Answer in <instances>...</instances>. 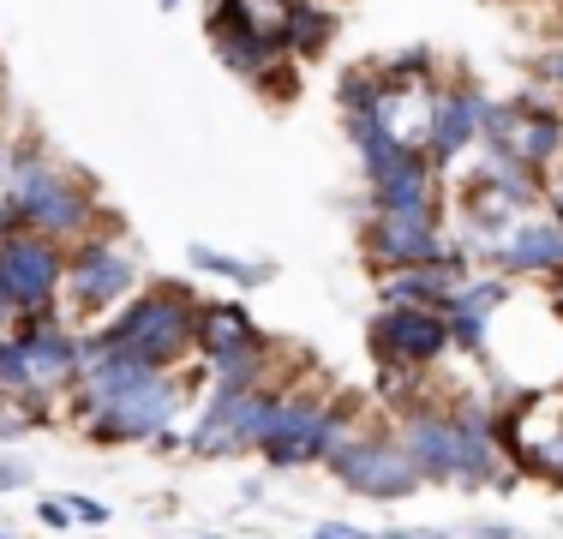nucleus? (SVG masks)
<instances>
[{
  "label": "nucleus",
  "instance_id": "obj_1",
  "mask_svg": "<svg viewBox=\"0 0 563 539\" xmlns=\"http://www.w3.org/2000/svg\"><path fill=\"white\" fill-rule=\"evenodd\" d=\"M498 414H504V402L486 396V389H444V396L413 402L390 426L408 443L426 485L474 497V492H516V480H521L498 450Z\"/></svg>",
  "mask_w": 563,
  "mask_h": 539
},
{
  "label": "nucleus",
  "instance_id": "obj_2",
  "mask_svg": "<svg viewBox=\"0 0 563 539\" xmlns=\"http://www.w3.org/2000/svg\"><path fill=\"white\" fill-rule=\"evenodd\" d=\"M198 396V372H144L126 360H97L60 402L66 420L90 450H126V443H156L168 426H180L186 402Z\"/></svg>",
  "mask_w": 563,
  "mask_h": 539
},
{
  "label": "nucleus",
  "instance_id": "obj_3",
  "mask_svg": "<svg viewBox=\"0 0 563 539\" xmlns=\"http://www.w3.org/2000/svg\"><path fill=\"white\" fill-rule=\"evenodd\" d=\"M198 300L205 294L186 288V282H144L126 306H114L109 318H97L78 336V354L85 366L97 360H126L144 372H186L192 366V330H198Z\"/></svg>",
  "mask_w": 563,
  "mask_h": 539
},
{
  "label": "nucleus",
  "instance_id": "obj_4",
  "mask_svg": "<svg viewBox=\"0 0 563 539\" xmlns=\"http://www.w3.org/2000/svg\"><path fill=\"white\" fill-rule=\"evenodd\" d=\"M7 205L19 216L24 234H43V240H60V246H78L85 234H97V222H114L102 216L97 193L78 180L73 168H60L48 151H7Z\"/></svg>",
  "mask_w": 563,
  "mask_h": 539
},
{
  "label": "nucleus",
  "instance_id": "obj_5",
  "mask_svg": "<svg viewBox=\"0 0 563 539\" xmlns=\"http://www.w3.org/2000/svg\"><path fill=\"white\" fill-rule=\"evenodd\" d=\"M366 414L360 396H336V389L312 384V377H294L282 389V408L271 438L258 443V462L271 474H306V468H324V455L336 450V438Z\"/></svg>",
  "mask_w": 563,
  "mask_h": 539
},
{
  "label": "nucleus",
  "instance_id": "obj_6",
  "mask_svg": "<svg viewBox=\"0 0 563 539\" xmlns=\"http://www.w3.org/2000/svg\"><path fill=\"white\" fill-rule=\"evenodd\" d=\"M324 474L336 480L347 497L378 504V509H396V504H408V497L426 492V480H420V468H413L408 443L396 438V426L372 420V414H360V420L336 438V450L324 455Z\"/></svg>",
  "mask_w": 563,
  "mask_h": 539
},
{
  "label": "nucleus",
  "instance_id": "obj_7",
  "mask_svg": "<svg viewBox=\"0 0 563 539\" xmlns=\"http://www.w3.org/2000/svg\"><path fill=\"white\" fill-rule=\"evenodd\" d=\"M139 252L114 234H85L78 246H66V288H60V306L66 318H109L114 306H126L139 294Z\"/></svg>",
  "mask_w": 563,
  "mask_h": 539
},
{
  "label": "nucleus",
  "instance_id": "obj_8",
  "mask_svg": "<svg viewBox=\"0 0 563 539\" xmlns=\"http://www.w3.org/2000/svg\"><path fill=\"white\" fill-rule=\"evenodd\" d=\"M366 354L384 372H426L432 377L455 354L450 318L426 312V306H378L366 318Z\"/></svg>",
  "mask_w": 563,
  "mask_h": 539
},
{
  "label": "nucleus",
  "instance_id": "obj_9",
  "mask_svg": "<svg viewBox=\"0 0 563 539\" xmlns=\"http://www.w3.org/2000/svg\"><path fill=\"white\" fill-rule=\"evenodd\" d=\"M78 323L66 312H43V318H24L19 323V360H24V396L60 408L73 396V384L85 377V354H78Z\"/></svg>",
  "mask_w": 563,
  "mask_h": 539
},
{
  "label": "nucleus",
  "instance_id": "obj_10",
  "mask_svg": "<svg viewBox=\"0 0 563 539\" xmlns=\"http://www.w3.org/2000/svg\"><path fill=\"white\" fill-rule=\"evenodd\" d=\"M66 288V246L43 234H7L0 240V300L19 318H43V312H66L60 306Z\"/></svg>",
  "mask_w": 563,
  "mask_h": 539
},
{
  "label": "nucleus",
  "instance_id": "obj_11",
  "mask_svg": "<svg viewBox=\"0 0 563 539\" xmlns=\"http://www.w3.org/2000/svg\"><path fill=\"white\" fill-rule=\"evenodd\" d=\"M492 270V276L504 282H558L563 276V228L552 222V216H521V222H509L498 240L486 246V258H479Z\"/></svg>",
  "mask_w": 563,
  "mask_h": 539
},
{
  "label": "nucleus",
  "instance_id": "obj_12",
  "mask_svg": "<svg viewBox=\"0 0 563 539\" xmlns=\"http://www.w3.org/2000/svg\"><path fill=\"white\" fill-rule=\"evenodd\" d=\"M360 246H366V264L372 276L378 270H408V264H467L462 246L450 240V228H426V222H390V216H366V234H360Z\"/></svg>",
  "mask_w": 563,
  "mask_h": 539
},
{
  "label": "nucleus",
  "instance_id": "obj_13",
  "mask_svg": "<svg viewBox=\"0 0 563 539\" xmlns=\"http://www.w3.org/2000/svg\"><path fill=\"white\" fill-rule=\"evenodd\" d=\"M366 216H390V222H426L444 228V168H432L426 156H408L396 174L372 180Z\"/></svg>",
  "mask_w": 563,
  "mask_h": 539
},
{
  "label": "nucleus",
  "instance_id": "obj_14",
  "mask_svg": "<svg viewBox=\"0 0 563 539\" xmlns=\"http://www.w3.org/2000/svg\"><path fill=\"white\" fill-rule=\"evenodd\" d=\"M516 300V282L492 276V270H474V276H462V288H455L450 300V336H455V354L462 360H486L492 354V323L504 318V306Z\"/></svg>",
  "mask_w": 563,
  "mask_h": 539
},
{
  "label": "nucleus",
  "instance_id": "obj_15",
  "mask_svg": "<svg viewBox=\"0 0 563 539\" xmlns=\"http://www.w3.org/2000/svg\"><path fill=\"white\" fill-rule=\"evenodd\" d=\"M486 108H492V97H479L474 85L438 90V97H432V127H426L420 156L432 162V168H450V162H462V156L479 144V132H486Z\"/></svg>",
  "mask_w": 563,
  "mask_h": 539
},
{
  "label": "nucleus",
  "instance_id": "obj_16",
  "mask_svg": "<svg viewBox=\"0 0 563 539\" xmlns=\"http://www.w3.org/2000/svg\"><path fill=\"white\" fill-rule=\"evenodd\" d=\"M271 342L258 330V318L246 312V300H198V330H192V366H210V360L246 354V348Z\"/></svg>",
  "mask_w": 563,
  "mask_h": 539
},
{
  "label": "nucleus",
  "instance_id": "obj_17",
  "mask_svg": "<svg viewBox=\"0 0 563 539\" xmlns=\"http://www.w3.org/2000/svg\"><path fill=\"white\" fill-rule=\"evenodd\" d=\"M467 264H408V270H378V306H426V312H450Z\"/></svg>",
  "mask_w": 563,
  "mask_h": 539
},
{
  "label": "nucleus",
  "instance_id": "obj_18",
  "mask_svg": "<svg viewBox=\"0 0 563 539\" xmlns=\"http://www.w3.org/2000/svg\"><path fill=\"white\" fill-rule=\"evenodd\" d=\"M210 48H217V61L228 66V73H240L246 85H258V90H271L276 73H282V48L258 43V36H246V31H234L222 12H210Z\"/></svg>",
  "mask_w": 563,
  "mask_h": 539
},
{
  "label": "nucleus",
  "instance_id": "obj_19",
  "mask_svg": "<svg viewBox=\"0 0 563 539\" xmlns=\"http://www.w3.org/2000/svg\"><path fill=\"white\" fill-rule=\"evenodd\" d=\"M336 31H342V12L336 7H324V0H294V19H288V36H282V54L288 61H318L330 43H336Z\"/></svg>",
  "mask_w": 563,
  "mask_h": 539
},
{
  "label": "nucleus",
  "instance_id": "obj_20",
  "mask_svg": "<svg viewBox=\"0 0 563 539\" xmlns=\"http://www.w3.org/2000/svg\"><path fill=\"white\" fill-rule=\"evenodd\" d=\"M186 264L198 270V276H217V282H228L234 294H252V288H271L276 282V264L271 258H228V252H217V246H205V240H192L186 246Z\"/></svg>",
  "mask_w": 563,
  "mask_h": 539
},
{
  "label": "nucleus",
  "instance_id": "obj_21",
  "mask_svg": "<svg viewBox=\"0 0 563 539\" xmlns=\"http://www.w3.org/2000/svg\"><path fill=\"white\" fill-rule=\"evenodd\" d=\"M217 12L234 31L258 36V43L282 48V36H288V19H294V0H217Z\"/></svg>",
  "mask_w": 563,
  "mask_h": 539
},
{
  "label": "nucleus",
  "instance_id": "obj_22",
  "mask_svg": "<svg viewBox=\"0 0 563 539\" xmlns=\"http://www.w3.org/2000/svg\"><path fill=\"white\" fill-rule=\"evenodd\" d=\"M31 485H36V462H31V455L0 450V497H7V492H31Z\"/></svg>",
  "mask_w": 563,
  "mask_h": 539
},
{
  "label": "nucleus",
  "instance_id": "obj_23",
  "mask_svg": "<svg viewBox=\"0 0 563 539\" xmlns=\"http://www.w3.org/2000/svg\"><path fill=\"white\" fill-rule=\"evenodd\" d=\"M66 497V509H73V521L78 528H109V516L114 509L102 504V497H90V492H60Z\"/></svg>",
  "mask_w": 563,
  "mask_h": 539
},
{
  "label": "nucleus",
  "instance_id": "obj_24",
  "mask_svg": "<svg viewBox=\"0 0 563 539\" xmlns=\"http://www.w3.org/2000/svg\"><path fill=\"white\" fill-rule=\"evenodd\" d=\"M36 521H43L48 534H66V528H78V521H73V509H66V497H36Z\"/></svg>",
  "mask_w": 563,
  "mask_h": 539
},
{
  "label": "nucleus",
  "instance_id": "obj_25",
  "mask_svg": "<svg viewBox=\"0 0 563 539\" xmlns=\"http://www.w3.org/2000/svg\"><path fill=\"white\" fill-rule=\"evenodd\" d=\"M467 539H528L516 521H492V516H474L467 521Z\"/></svg>",
  "mask_w": 563,
  "mask_h": 539
},
{
  "label": "nucleus",
  "instance_id": "obj_26",
  "mask_svg": "<svg viewBox=\"0 0 563 539\" xmlns=\"http://www.w3.org/2000/svg\"><path fill=\"white\" fill-rule=\"evenodd\" d=\"M306 539H372V528H360V521H342V516H330V521H318Z\"/></svg>",
  "mask_w": 563,
  "mask_h": 539
},
{
  "label": "nucleus",
  "instance_id": "obj_27",
  "mask_svg": "<svg viewBox=\"0 0 563 539\" xmlns=\"http://www.w3.org/2000/svg\"><path fill=\"white\" fill-rule=\"evenodd\" d=\"M372 539H455L450 528H378Z\"/></svg>",
  "mask_w": 563,
  "mask_h": 539
},
{
  "label": "nucleus",
  "instance_id": "obj_28",
  "mask_svg": "<svg viewBox=\"0 0 563 539\" xmlns=\"http://www.w3.org/2000/svg\"><path fill=\"white\" fill-rule=\"evenodd\" d=\"M545 216H552V222L563 228V168L552 174V180H545Z\"/></svg>",
  "mask_w": 563,
  "mask_h": 539
},
{
  "label": "nucleus",
  "instance_id": "obj_29",
  "mask_svg": "<svg viewBox=\"0 0 563 539\" xmlns=\"http://www.w3.org/2000/svg\"><path fill=\"white\" fill-rule=\"evenodd\" d=\"M151 450H156V455H186V431H180V426H168L163 438L151 443Z\"/></svg>",
  "mask_w": 563,
  "mask_h": 539
},
{
  "label": "nucleus",
  "instance_id": "obj_30",
  "mask_svg": "<svg viewBox=\"0 0 563 539\" xmlns=\"http://www.w3.org/2000/svg\"><path fill=\"white\" fill-rule=\"evenodd\" d=\"M19 323H24V318H19V312H12V306H7V300H0V342H7V336H19Z\"/></svg>",
  "mask_w": 563,
  "mask_h": 539
},
{
  "label": "nucleus",
  "instance_id": "obj_31",
  "mask_svg": "<svg viewBox=\"0 0 563 539\" xmlns=\"http://www.w3.org/2000/svg\"><path fill=\"white\" fill-rule=\"evenodd\" d=\"M7 151H12V144H7V132H0V174H7Z\"/></svg>",
  "mask_w": 563,
  "mask_h": 539
},
{
  "label": "nucleus",
  "instance_id": "obj_32",
  "mask_svg": "<svg viewBox=\"0 0 563 539\" xmlns=\"http://www.w3.org/2000/svg\"><path fill=\"white\" fill-rule=\"evenodd\" d=\"M0 539H19V534H12V528H0Z\"/></svg>",
  "mask_w": 563,
  "mask_h": 539
},
{
  "label": "nucleus",
  "instance_id": "obj_33",
  "mask_svg": "<svg viewBox=\"0 0 563 539\" xmlns=\"http://www.w3.org/2000/svg\"><path fill=\"white\" fill-rule=\"evenodd\" d=\"M198 539H228V534H198Z\"/></svg>",
  "mask_w": 563,
  "mask_h": 539
},
{
  "label": "nucleus",
  "instance_id": "obj_34",
  "mask_svg": "<svg viewBox=\"0 0 563 539\" xmlns=\"http://www.w3.org/2000/svg\"><path fill=\"white\" fill-rule=\"evenodd\" d=\"M163 7H180V0H163Z\"/></svg>",
  "mask_w": 563,
  "mask_h": 539
}]
</instances>
